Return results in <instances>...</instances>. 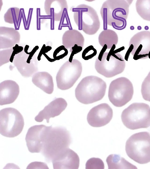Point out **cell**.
Masks as SVG:
<instances>
[{"instance_id":"cell-1","label":"cell","mask_w":150,"mask_h":169,"mask_svg":"<svg viewBox=\"0 0 150 169\" xmlns=\"http://www.w3.org/2000/svg\"><path fill=\"white\" fill-rule=\"evenodd\" d=\"M133 0H108L103 4L100 14L103 22L104 30L108 25L119 30L125 29L129 13V6Z\"/></svg>"},{"instance_id":"cell-2","label":"cell","mask_w":150,"mask_h":169,"mask_svg":"<svg viewBox=\"0 0 150 169\" xmlns=\"http://www.w3.org/2000/svg\"><path fill=\"white\" fill-rule=\"evenodd\" d=\"M69 131L65 127L50 126L43 142L41 153L48 163L68 148L71 143Z\"/></svg>"},{"instance_id":"cell-3","label":"cell","mask_w":150,"mask_h":169,"mask_svg":"<svg viewBox=\"0 0 150 169\" xmlns=\"http://www.w3.org/2000/svg\"><path fill=\"white\" fill-rule=\"evenodd\" d=\"M107 85L101 78L91 75L83 78L75 89L77 99L84 104H91L101 100L104 97Z\"/></svg>"},{"instance_id":"cell-4","label":"cell","mask_w":150,"mask_h":169,"mask_svg":"<svg viewBox=\"0 0 150 169\" xmlns=\"http://www.w3.org/2000/svg\"><path fill=\"white\" fill-rule=\"evenodd\" d=\"M114 45L109 52H105L107 46L103 47L95 62V68L98 73L104 77L110 78L122 73L125 67V62L122 56L114 50Z\"/></svg>"},{"instance_id":"cell-5","label":"cell","mask_w":150,"mask_h":169,"mask_svg":"<svg viewBox=\"0 0 150 169\" xmlns=\"http://www.w3.org/2000/svg\"><path fill=\"white\" fill-rule=\"evenodd\" d=\"M126 153L129 157L140 164L150 162V133L142 132L135 133L127 140Z\"/></svg>"},{"instance_id":"cell-6","label":"cell","mask_w":150,"mask_h":169,"mask_svg":"<svg viewBox=\"0 0 150 169\" xmlns=\"http://www.w3.org/2000/svg\"><path fill=\"white\" fill-rule=\"evenodd\" d=\"M121 117L127 128L135 130L150 126V107L143 103H134L122 112Z\"/></svg>"},{"instance_id":"cell-7","label":"cell","mask_w":150,"mask_h":169,"mask_svg":"<svg viewBox=\"0 0 150 169\" xmlns=\"http://www.w3.org/2000/svg\"><path fill=\"white\" fill-rule=\"evenodd\" d=\"M74 20L78 29L86 34H96L100 28V23L96 11L92 7L85 4L78 5L72 9Z\"/></svg>"},{"instance_id":"cell-8","label":"cell","mask_w":150,"mask_h":169,"mask_svg":"<svg viewBox=\"0 0 150 169\" xmlns=\"http://www.w3.org/2000/svg\"><path fill=\"white\" fill-rule=\"evenodd\" d=\"M24 126L23 117L16 109L6 108L0 111V133L8 137H14L22 132Z\"/></svg>"},{"instance_id":"cell-9","label":"cell","mask_w":150,"mask_h":169,"mask_svg":"<svg viewBox=\"0 0 150 169\" xmlns=\"http://www.w3.org/2000/svg\"><path fill=\"white\" fill-rule=\"evenodd\" d=\"M134 88L131 82L127 78L122 77L112 81L108 89L110 101L115 106L122 107L132 98Z\"/></svg>"},{"instance_id":"cell-10","label":"cell","mask_w":150,"mask_h":169,"mask_svg":"<svg viewBox=\"0 0 150 169\" xmlns=\"http://www.w3.org/2000/svg\"><path fill=\"white\" fill-rule=\"evenodd\" d=\"M81 63L73 59L65 62L59 69L56 76L58 88L62 90L69 89L74 85L81 75Z\"/></svg>"},{"instance_id":"cell-11","label":"cell","mask_w":150,"mask_h":169,"mask_svg":"<svg viewBox=\"0 0 150 169\" xmlns=\"http://www.w3.org/2000/svg\"><path fill=\"white\" fill-rule=\"evenodd\" d=\"M29 47L26 45L24 50L15 55L13 62L21 75L27 77L32 76L38 70V59L35 53L39 47L36 46L28 52Z\"/></svg>"},{"instance_id":"cell-12","label":"cell","mask_w":150,"mask_h":169,"mask_svg":"<svg viewBox=\"0 0 150 169\" xmlns=\"http://www.w3.org/2000/svg\"><path fill=\"white\" fill-rule=\"evenodd\" d=\"M128 51L133 56L134 60L149 58L150 51V31H144L139 32L131 38Z\"/></svg>"},{"instance_id":"cell-13","label":"cell","mask_w":150,"mask_h":169,"mask_svg":"<svg viewBox=\"0 0 150 169\" xmlns=\"http://www.w3.org/2000/svg\"><path fill=\"white\" fill-rule=\"evenodd\" d=\"M113 116V111L106 103H102L92 108L87 119L89 124L94 127H100L108 123Z\"/></svg>"},{"instance_id":"cell-14","label":"cell","mask_w":150,"mask_h":169,"mask_svg":"<svg viewBox=\"0 0 150 169\" xmlns=\"http://www.w3.org/2000/svg\"><path fill=\"white\" fill-rule=\"evenodd\" d=\"M49 126L44 125H36L30 128L26 135L25 140L29 151L32 153L41 152L43 142Z\"/></svg>"},{"instance_id":"cell-15","label":"cell","mask_w":150,"mask_h":169,"mask_svg":"<svg viewBox=\"0 0 150 169\" xmlns=\"http://www.w3.org/2000/svg\"><path fill=\"white\" fill-rule=\"evenodd\" d=\"M53 168L78 169L79 158L77 154L67 148L56 156L52 160Z\"/></svg>"},{"instance_id":"cell-16","label":"cell","mask_w":150,"mask_h":169,"mask_svg":"<svg viewBox=\"0 0 150 169\" xmlns=\"http://www.w3.org/2000/svg\"><path fill=\"white\" fill-rule=\"evenodd\" d=\"M67 106V102L64 99L62 98H56L40 111L35 119L36 121L41 122L45 119L47 122L48 123L50 118L59 115Z\"/></svg>"},{"instance_id":"cell-17","label":"cell","mask_w":150,"mask_h":169,"mask_svg":"<svg viewBox=\"0 0 150 169\" xmlns=\"http://www.w3.org/2000/svg\"><path fill=\"white\" fill-rule=\"evenodd\" d=\"M19 93V86L15 81L7 80L1 82L0 83V105L13 103Z\"/></svg>"},{"instance_id":"cell-18","label":"cell","mask_w":150,"mask_h":169,"mask_svg":"<svg viewBox=\"0 0 150 169\" xmlns=\"http://www.w3.org/2000/svg\"><path fill=\"white\" fill-rule=\"evenodd\" d=\"M45 9L46 13L55 21H59L64 12L68 10V6L65 0H46Z\"/></svg>"},{"instance_id":"cell-19","label":"cell","mask_w":150,"mask_h":169,"mask_svg":"<svg viewBox=\"0 0 150 169\" xmlns=\"http://www.w3.org/2000/svg\"><path fill=\"white\" fill-rule=\"evenodd\" d=\"M20 35L19 32L13 28L0 27V48L13 47L19 43Z\"/></svg>"},{"instance_id":"cell-20","label":"cell","mask_w":150,"mask_h":169,"mask_svg":"<svg viewBox=\"0 0 150 169\" xmlns=\"http://www.w3.org/2000/svg\"><path fill=\"white\" fill-rule=\"evenodd\" d=\"M33 83L37 87L48 94H51L54 90L52 77L46 72H39L35 73L32 77Z\"/></svg>"},{"instance_id":"cell-21","label":"cell","mask_w":150,"mask_h":169,"mask_svg":"<svg viewBox=\"0 0 150 169\" xmlns=\"http://www.w3.org/2000/svg\"><path fill=\"white\" fill-rule=\"evenodd\" d=\"M84 38L82 34L75 29L69 30L66 31L62 37V43L65 48L70 49L75 44L83 47Z\"/></svg>"},{"instance_id":"cell-22","label":"cell","mask_w":150,"mask_h":169,"mask_svg":"<svg viewBox=\"0 0 150 169\" xmlns=\"http://www.w3.org/2000/svg\"><path fill=\"white\" fill-rule=\"evenodd\" d=\"M98 40L100 45L102 47L105 45L107 49H111L114 45H117L118 38L115 31L107 29L103 30L100 33L98 36Z\"/></svg>"},{"instance_id":"cell-23","label":"cell","mask_w":150,"mask_h":169,"mask_svg":"<svg viewBox=\"0 0 150 169\" xmlns=\"http://www.w3.org/2000/svg\"><path fill=\"white\" fill-rule=\"evenodd\" d=\"M106 161L109 169L137 168L135 166L117 154L110 155L107 158Z\"/></svg>"},{"instance_id":"cell-24","label":"cell","mask_w":150,"mask_h":169,"mask_svg":"<svg viewBox=\"0 0 150 169\" xmlns=\"http://www.w3.org/2000/svg\"><path fill=\"white\" fill-rule=\"evenodd\" d=\"M135 6L139 15L143 19L150 21V0H137Z\"/></svg>"},{"instance_id":"cell-25","label":"cell","mask_w":150,"mask_h":169,"mask_svg":"<svg viewBox=\"0 0 150 169\" xmlns=\"http://www.w3.org/2000/svg\"><path fill=\"white\" fill-rule=\"evenodd\" d=\"M20 11L19 8L15 7L9 9L4 15L5 21L11 24H16V26H18L20 17Z\"/></svg>"},{"instance_id":"cell-26","label":"cell","mask_w":150,"mask_h":169,"mask_svg":"<svg viewBox=\"0 0 150 169\" xmlns=\"http://www.w3.org/2000/svg\"><path fill=\"white\" fill-rule=\"evenodd\" d=\"M141 92L143 99L150 102V71L142 83Z\"/></svg>"},{"instance_id":"cell-27","label":"cell","mask_w":150,"mask_h":169,"mask_svg":"<svg viewBox=\"0 0 150 169\" xmlns=\"http://www.w3.org/2000/svg\"><path fill=\"white\" fill-rule=\"evenodd\" d=\"M13 50V48L6 49L0 51V65L10 62Z\"/></svg>"},{"instance_id":"cell-28","label":"cell","mask_w":150,"mask_h":169,"mask_svg":"<svg viewBox=\"0 0 150 169\" xmlns=\"http://www.w3.org/2000/svg\"><path fill=\"white\" fill-rule=\"evenodd\" d=\"M97 53V50L92 45L87 47L82 53V57L83 59L87 60L95 56Z\"/></svg>"},{"instance_id":"cell-29","label":"cell","mask_w":150,"mask_h":169,"mask_svg":"<svg viewBox=\"0 0 150 169\" xmlns=\"http://www.w3.org/2000/svg\"><path fill=\"white\" fill-rule=\"evenodd\" d=\"M68 53L67 49L62 45L58 47L54 50L53 53L54 58L56 60H59L66 56Z\"/></svg>"},{"instance_id":"cell-30","label":"cell","mask_w":150,"mask_h":169,"mask_svg":"<svg viewBox=\"0 0 150 169\" xmlns=\"http://www.w3.org/2000/svg\"><path fill=\"white\" fill-rule=\"evenodd\" d=\"M83 48L80 46L75 44L70 49V52H71V55L69 59V61H71L73 59V58L74 55L81 52Z\"/></svg>"},{"instance_id":"cell-31","label":"cell","mask_w":150,"mask_h":169,"mask_svg":"<svg viewBox=\"0 0 150 169\" xmlns=\"http://www.w3.org/2000/svg\"><path fill=\"white\" fill-rule=\"evenodd\" d=\"M12 48L13 50L10 60V62H13L14 58L16 54L23 50V47L19 46L17 44H16Z\"/></svg>"},{"instance_id":"cell-32","label":"cell","mask_w":150,"mask_h":169,"mask_svg":"<svg viewBox=\"0 0 150 169\" xmlns=\"http://www.w3.org/2000/svg\"><path fill=\"white\" fill-rule=\"evenodd\" d=\"M52 48L51 47L49 46H46L45 45V44H44L41 49L38 57L37 58L38 59L39 58V57H40L42 54H44V53L48 52V51H50L52 49Z\"/></svg>"},{"instance_id":"cell-33","label":"cell","mask_w":150,"mask_h":169,"mask_svg":"<svg viewBox=\"0 0 150 169\" xmlns=\"http://www.w3.org/2000/svg\"><path fill=\"white\" fill-rule=\"evenodd\" d=\"M148 57L150 59V51L149 53Z\"/></svg>"}]
</instances>
